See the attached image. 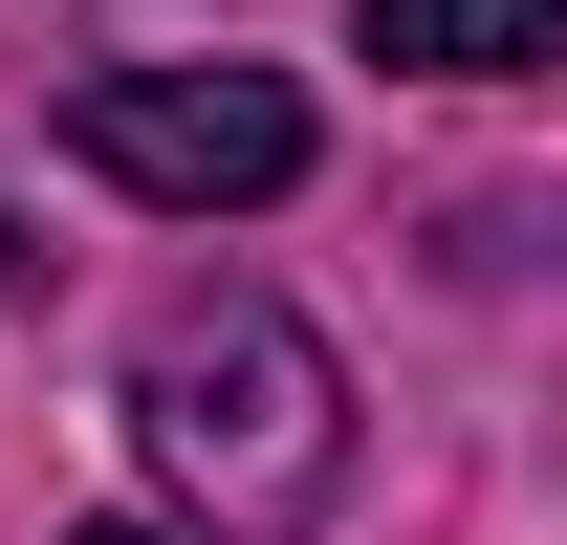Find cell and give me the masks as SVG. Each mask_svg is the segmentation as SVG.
<instances>
[{
  "mask_svg": "<svg viewBox=\"0 0 567 545\" xmlns=\"http://www.w3.org/2000/svg\"><path fill=\"white\" fill-rule=\"evenodd\" d=\"M132 436L197 502V545H306L350 502V371L284 284H175L132 328Z\"/></svg>",
  "mask_w": 567,
  "mask_h": 545,
  "instance_id": "cell-1",
  "label": "cell"
},
{
  "mask_svg": "<svg viewBox=\"0 0 567 545\" xmlns=\"http://www.w3.org/2000/svg\"><path fill=\"white\" fill-rule=\"evenodd\" d=\"M66 153L153 218H262V197H306V88L284 66H87Z\"/></svg>",
  "mask_w": 567,
  "mask_h": 545,
  "instance_id": "cell-2",
  "label": "cell"
},
{
  "mask_svg": "<svg viewBox=\"0 0 567 545\" xmlns=\"http://www.w3.org/2000/svg\"><path fill=\"white\" fill-rule=\"evenodd\" d=\"M567 44V0H371V66H415V88H524Z\"/></svg>",
  "mask_w": 567,
  "mask_h": 545,
  "instance_id": "cell-3",
  "label": "cell"
},
{
  "mask_svg": "<svg viewBox=\"0 0 567 545\" xmlns=\"http://www.w3.org/2000/svg\"><path fill=\"white\" fill-rule=\"evenodd\" d=\"M66 545H175V524H66Z\"/></svg>",
  "mask_w": 567,
  "mask_h": 545,
  "instance_id": "cell-4",
  "label": "cell"
}]
</instances>
